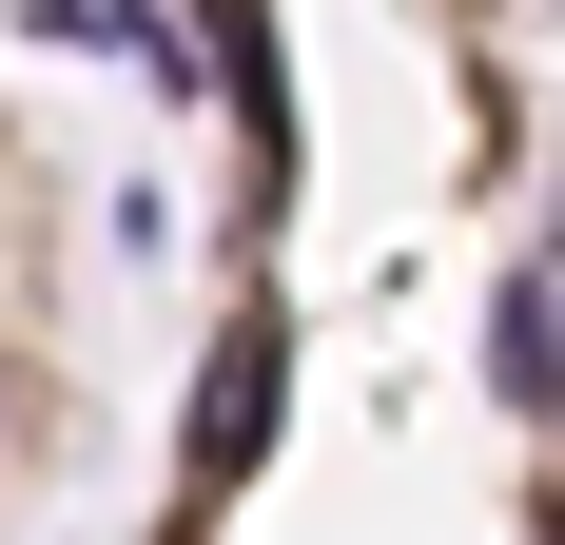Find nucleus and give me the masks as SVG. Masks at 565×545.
<instances>
[{
    "label": "nucleus",
    "instance_id": "obj_1",
    "mask_svg": "<svg viewBox=\"0 0 565 545\" xmlns=\"http://www.w3.org/2000/svg\"><path fill=\"white\" fill-rule=\"evenodd\" d=\"M274 312H234L215 331V389H195V488H234V468H254V448H274Z\"/></svg>",
    "mask_w": 565,
    "mask_h": 545
},
{
    "label": "nucleus",
    "instance_id": "obj_2",
    "mask_svg": "<svg viewBox=\"0 0 565 545\" xmlns=\"http://www.w3.org/2000/svg\"><path fill=\"white\" fill-rule=\"evenodd\" d=\"M0 448H20V371H0Z\"/></svg>",
    "mask_w": 565,
    "mask_h": 545
}]
</instances>
